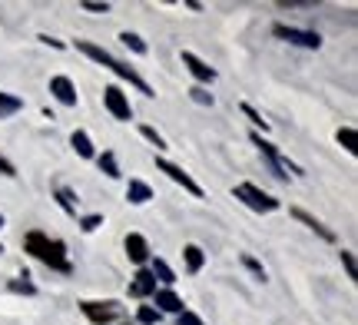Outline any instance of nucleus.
<instances>
[{"label":"nucleus","instance_id":"12","mask_svg":"<svg viewBox=\"0 0 358 325\" xmlns=\"http://www.w3.org/2000/svg\"><path fill=\"white\" fill-rule=\"evenodd\" d=\"M127 256H129V262L143 266V262L150 259V243H146L140 233H129L127 236Z\"/></svg>","mask_w":358,"mask_h":325},{"label":"nucleus","instance_id":"1","mask_svg":"<svg viewBox=\"0 0 358 325\" xmlns=\"http://www.w3.org/2000/svg\"><path fill=\"white\" fill-rule=\"evenodd\" d=\"M24 249L34 256V259L43 262V266L57 269V273H73V266L66 259V246L60 239H50L47 233H27Z\"/></svg>","mask_w":358,"mask_h":325},{"label":"nucleus","instance_id":"23","mask_svg":"<svg viewBox=\"0 0 358 325\" xmlns=\"http://www.w3.org/2000/svg\"><path fill=\"white\" fill-rule=\"evenodd\" d=\"M57 199H60V206H64L66 212H77V203H73L77 196L70 193V189H64V186H60V189H57Z\"/></svg>","mask_w":358,"mask_h":325},{"label":"nucleus","instance_id":"7","mask_svg":"<svg viewBox=\"0 0 358 325\" xmlns=\"http://www.w3.org/2000/svg\"><path fill=\"white\" fill-rule=\"evenodd\" d=\"M103 103H106V110H110L116 120H129V117H133L127 93L120 90V87H106V90H103Z\"/></svg>","mask_w":358,"mask_h":325},{"label":"nucleus","instance_id":"11","mask_svg":"<svg viewBox=\"0 0 358 325\" xmlns=\"http://www.w3.org/2000/svg\"><path fill=\"white\" fill-rule=\"evenodd\" d=\"M156 292V279L150 269H140V273L133 275V282H129V296L133 299H146V296H153Z\"/></svg>","mask_w":358,"mask_h":325},{"label":"nucleus","instance_id":"29","mask_svg":"<svg viewBox=\"0 0 358 325\" xmlns=\"http://www.w3.org/2000/svg\"><path fill=\"white\" fill-rule=\"evenodd\" d=\"M80 7H83V10H93V13H106V10H110V3H96V0H83Z\"/></svg>","mask_w":358,"mask_h":325},{"label":"nucleus","instance_id":"18","mask_svg":"<svg viewBox=\"0 0 358 325\" xmlns=\"http://www.w3.org/2000/svg\"><path fill=\"white\" fill-rule=\"evenodd\" d=\"M150 273H153V279L166 282V286H173V282H176V273H173V269H169L163 259H153V269H150Z\"/></svg>","mask_w":358,"mask_h":325},{"label":"nucleus","instance_id":"30","mask_svg":"<svg viewBox=\"0 0 358 325\" xmlns=\"http://www.w3.org/2000/svg\"><path fill=\"white\" fill-rule=\"evenodd\" d=\"M189 93H192V100H196V103H209V106H213V96H209L203 87H192Z\"/></svg>","mask_w":358,"mask_h":325},{"label":"nucleus","instance_id":"3","mask_svg":"<svg viewBox=\"0 0 358 325\" xmlns=\"http://www.w3.org/2000/svg\"><path fill=\"white\" fill-rule=\"evenodd\" d=\"M232 193H236V199H243L249 209H256V212H275V209H279V199H275V196H268V193H262V189L252 186V182H239Z\"/></svg>","mask_w":358,"mask_h":325},{"label":"nucleus","instance_id":"24","mask_svg":"<svg viewBox=\"0 0 358 325\" xmlns=\"http://www.w3.org/2000/svg\"><path fill=\"white\" fill-rule=\"evenodd\" d=\"M243 266H245V269H249L252 275H256L259 282H266V269H262V266H259V262L252 259V256H245V252H243Z\"/></svg>","mask_w":358,"mask_h":325},{"label":"nucleus","instance_id":"31","mask_svg":"<svg viewBox=\"0 0 358 325\" xmlns=\"http://www.w3.org/2000/svg\"><path fill=\"white\" fill-rule=\"evenodd\" d=\"M179 325H203V319H199V315H192V312H186V309H182V312H179Z\"/></svg>","mask_w":358,"mask_h":325},{"label":"nucleus","instance_id":"33","mask_svg":"<svg viewBox=\"0 0 358 325\" xmlns=\"http://www.w3.org/2000/svg\"><path fill=\"white\" fill-rule=\"evenodd\" d=\"M100 222H103V216H96V212H93V216H87V219H83V233H93Z\"/></svg>","mask_w":358,"mask_h":325},{"label":"nucleus","instance_id":"38","mask_svg":"<svg viewBox=\"0 0 358 325\" xmlns=\"http://www.w3.org/2000/svg\"><path fill=\"white\" fill-rule=\"evenodd\" d=\"M127 325H129V322H127Z\"/></svg>","mask_w":358,"mask_h":325},{"label":"nucleus","instance_id":"4","mask_svg":"<svg viewBox=\"0 0 358 325\" xmlns=\"http://www.w3.org/2000/svg\"><path fill=\"white\" fill-rule=\"evenodd\" d=\"M249 140H252V143L259 146V150H262V157L268 159V166H272V173H275V176H279V180H289V176H299V173H302V169L299 166H292V163H289V159H282L279 157V150H275V146L272 143H266V140H262V136H259V133H252V136H249Z\"/></svg>","mask_w":358,"mask_h":325},{"label":"nucleus","instance_id":"34","mask_svg":"<svg viewBox=\"0 0 358 325\" xmlns=\"http://www.w3.org/2000/svg\"><path fill=\"white\" fill-rule=\"evenodd\" d=\"M0 173H3V176H17L13 163H10V159H3V157H0Z\"/></svg>","mask_w":358,"mask_h":325},{"label":"nucleus","instance_id":"32","mask_svg":"<svg viewBox=\"0 0 358 325\" xmlns=\"http://www.w3.org/2000/svg\"><path fill=\"white\" fill-rule=\"evenodd\" d=\"M10 289H13V292H27V296H34V292H37V289H34V282H20V279H17V282H10Z\"/></svg>","mask_w":358,"mask_h":325},{"label":"nucleus","instance_id":"9","mask_svg":"<svg viewBox=\"0 0 358 325\" xmlns=\"http://www.w3.org/2000/svg\"><path fill=\"white\" fill-rule=\"evenodd\" d=\"M182 64L189 66V73L199 80V83H213V80H216V70L206 64V60H199L192 50H182Z\"/></svg>","mask_w":358,"mask_h":325},{"label":"nucleus","instance_id":"14","mask_svg":"<svg viewBox=\"0 0 358 325\" xmlns=\"http://www.w3.org/2000/svg\"><path fill=\"white\" fill-rule=\"evenodd\" d=\"M127 199H129V203H150V199H153V189H150L143 180H129Z\"/></svg>","mask_w":358,"mask_h":325},{"label":"nucleus","instance_id":"26","mask_svg":"<svg viewBox=\"0 0 358 325\" xmlns=\"http://www.w3.org/2000/svg\"><path fill=\"white\" fill-rule=\"evenodd\" d=\"M159 319H163V315L156 312V309H150V305H143L140 309V325H156Z\"/></svg>","mask_w":358,"mask_h":325},{"label":"nucleus","instance_id":"6","mask_svg":"<svg viewBox=\"0 0 358 325\" xmlns=\"http://www.w3.org/2000/svg\"><path fill=\"white\" fill-rule=\"evenodd\" d=\"M156 169H159V173H166L169 180H173V182H179V186H182L186 193H192V196H196V199L203 196V186H199V182L192 180V176H189V173H186V169H182V166H176V163H169V159H163V157H159V159H156Z\"/></svg>","mask_w":358,"mask_h":325},{"label":"nucleus","instance_id":"10","mask_svg":"<svg viewBox=\"0 0 358 325\" xmlns=\"http://www.w3.org/2000/svg\"><path fill=\"white\" fill-rule=\"evenodd\" d=\"M50 93L64 106H77V87H73V80L70 77H53L50 80Z\"/></svg>","mask_w":358,"mask_h":325},{"label":"nucleus","instance_id":"2","mask_svg":"<svg viewBox=\"0 0 358 325\" xmlns=\"http://www.w3.org/2000/svg\"><path fill=\"white\" fill-rule=\"evenodd\" d=\"M77 50H80V53H87L90 60H96V64L106 66V70H113L116 77L129 80V83H133V87H136L140 93H146V96H153V87H150V83H146V80H143L140 73L133 70V66L120 64V60H116V57H113L110 50H103V47H96V43H90V40H77Z\"/></svg>","mask_w":358,"mask_h":325},{"label":"nucleus","instance_id":"8","mask_svg":"<svg viewBox=\"0 0 358 325\" xmlns=\"http://www.w3.org/2000/svg\"><path fill=\"white\" fill-rule=\"evenodd\" d=\"M80 309H83V315H87L90 322H96V325L113 322L116 312H120V305H116V302H83Z\"/></svg>","mask_w":358,"mask_h":325},{"label":"nucleus","instance_id":"28","mask_svg":"<svg viewBox=\"0 0 358 325\" xmlns=\"http://www.w3.org/2000/svg\"><path fill=\"white\" fill-rule=\"evenodd\" d=\"M243 113H245V117H249V120H252L256 127H262V130H268V123H266V120H262V113H256V110H252V106H249V103H243Z\"/></svg>","mask_w":358,"mask_h":325},{"label":"nucleus","instance_id":"17","mask_svg":"<svg viewBox=\"0 0 358 325\" xmlns=\"http://www.w3.org/2000/svg\"><path fill=\"white\" fill-rule=\"evenodd\" d=\"M70 146H73L83 159H93V143H90V136L83 130H77L73 136H70Z\"/></svg>","mask_w":358,"mask_h":325},{"label":"nucleus","instance_id":"13","mask_svg":"<svg viewBox=\"0 0 358 325\" xmlns=\"http://www.w3.org/2000/svg\"><path fill=\"white\" fill-rule=\"evenodd\" d=\"M153 299H156V305H159V309H156L159 315L163 312H182V299H179L173 289H156Z\"/></svg>","mask_w":358,"mask_h":325},{"label":"nucleus","instance_id":"16","mask_svg":"<svg viewBox=\"0 0 358 325\" xmlns=\"http://www.w3.org/2000/svg\"><path fill=\"white\" fill-rule=\"evenodd\" d=\"M182 259H186V269H189V273H199V269H203V262H206V256H203V249L189 243V246L182 249Z\"/></svg>","mask_w":358,"mask_h":325},{"label":"nucleus","instance_id":"25","mask_svg":"<svg viewBox=\"0 0 358 325\" xmlns=\"http://www.w3.org/2000/svg\"><path fill=\"white\" fill-rule=\"evenodd\" d=\"M140 133L146 136V140H150V143L156 146V150H166V140H163V136H159V133H156L153 127H140Z\"/></svg>","mask_w":358,"mask_h":325},{"label":"nucleus","instance_id":"19","mask_svg":"<svg viewBox=\"0 0 358 325\" xmlns=\"http://www.w3.org/2000/svg\"><path fill=\"white\" fill-rule=\"evenodd\" d=\"M24 106V100L20 96H10V93H0V117H10V113H17Z\"/></svg>","mask_w":358,"mask_h":325},{"label":"nucleus","instance_id":"22","mask_svg":"<svg viewBox=\"0 0 358 325\" xmlns=\"http://www.w3.org/2000/svg\"><path fill=\"white\" fill-rule=\"evenodd\" d=\"M120 40L127 43L129 50H136V53H146V43H143V40L136 37V34H129V30H123V34H120Z\"/></svg>","mask_w":358,"mask_h":325},{"label":"nucleus","instance_id":"36","mask_svg":"<svg viewBox=\"0 0 358 325\" xmlns=\"http://www.w3.org/2000/svg\"><path fill=\"white\" fill-rule=\"evenodd\" d=\"M0 226H3V216H0Z\"/></svg>","mask_w":358,"mask_h":325},{"label":"nucleus","instance_id":"21","mask_svg":"<svg viewBox=\"0 0 358 325\" xmlns=\"http://www.w3.org/2000/svg\"><path fill=\"white\" fill-rule=\"evenodd\" d=\"M338 143L345 146L348 153H358V136L352 127H342V130H338Z\"/></svg>","mask_w":358,"mask_h":325},{"label":"nucleus","instance_id":"27","mask_svg":"<svg viewBox=\"0 0 358 325\" xmlns=\"http://www.w3.org/2000/svg\"><path fill=\"white\" fill-rule=\"evenodd\" d=\"M342 266H345L348 279H358V269H355V256H352L348 249H342Z\"/></svg>","mask_w":358,"mask_h":325},{"label":"nucleus","instance_id":"35","mask_svg":"<svg viewBox=\"0 0 358 325\" xmlns=\"http://www.w3.org/2000/svg\"><path fill=\"white\" fill-rule=\"evenodd\" d=\"M40 40H43V43H50V47H57V50H64V43H60V40H53V37H47V34H43Z\"/></svg>","mask_w":358,"mask_h":325},{"label":"nucleus","instance_id":"37","mask_svg":"<svg viewBox=\"0 0 358 325\" xmlns=\"http://www.w3.org/2000/svg\"><path fill=\"white\" fill-rule=\"evenodd\" d=\"M0 252H3V246H0Z\"/></svg>","mask_w":358,"mask_h":325},{"label":"nucleus","instance_id":"5","mask_svg":"<svg viewBox=\"0 0 358 325\" xmlns=\"http://www.w3.org/2000/svg\"><path fill=\"white\" fill-rule=\"evenodd\" d=\"M272 34L279 40H289V43H299V47H308V50H319L322 47V37L312 34V30H299V27H285V24H275Z\"/></svg>","mask_w":358,"mask_h":325},{"label":"nucleus","instance_id":"15","mask_svg":"<svg viewBox=\"0 0 358 325\" xmlns=\"http://www.w3.org/2000/svg\"><path fill=\"white\" fill-rule=\"evenodd\" d=\"M292 216H295V219H302V222H306L308 229H315V233H319L322 239H329V243H335V233H332V229H325V226H322V222L315 219V216H308L306 209H292Z\"/></svg>","mask_w":358,"mask_h":325},{"label":"nucleus","instance_id":"20","mask_svg":"<svg viewBox=\"0 0 358 325\" xmlns=\"http://www.w3.org/2000/svg\"><path fill=\"white\" fill-rule=\"evenodd\" d=\"M100 169L106 173V176H110V180H120V166H116V157L110 153V150H106V153L100 157Z\"/></svg>","mask_w":358,"mask_h":325}]
</instances>
